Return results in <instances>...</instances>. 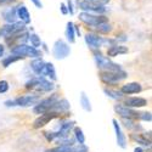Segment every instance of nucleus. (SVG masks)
<instances>
[{
    "instance_id": "obj_1",
    "label": "nucleus",
    "mask_w": 152,
    "mask_h": 152,
    "mask_svg": "<svg viewBox=\"0 0 152 152\" xmlns=\"http://www.w3.org/2000/svg\"><path fill=\"white\" fill-rule=\"evenodd\" d=\"M126 78V72L125 71H102L100 73V79L102 80L105 84L112 85V84H116L123 79Z\"/></svg>"
},
{
    "instance_id": "obj_2",
    "label": "nucleus",
    "mask_w": 152,
    "mask_h": 152,
    "mask_svg": "<svg viewBox=\"0 0 152 152\" xmlns=\"http://www.w3.org/2000/svg\"><path fill=\"white\" fill-rule=\"evenodd\" d=\"M11 53L14 55H18V56H27V57H40L42 56V53L38 50L37 48L34 46H31V45H27V44H20L15 48L11 49Z\"/></svg>"
},
{
    "instance_id": "obj_3",
    "label": "nucleus",
    "mask_w": 152,
    "mask_h": 152,
    "mask_svg": "<svg viewBox=\"0 0 152 152\" xmlns=\"http://www.w3.org/2000/svg\"><path fill=\"white\" fill-rule=\"evenodd\" d=\"M27 89H35V90H40V91H51L54 90V84L51 82H49L44 77H38L32 79L26 84Z\"/></svg>"
},
{
    "instance_id": "obj_4",
    "label": "nucleus",
    "mask_w": 152,
    "mask_h": 152,
    "mask_svg": "<svg viewBox=\"0 0 152 152\" xmlns=\"http://www.w3.org/2000/svg\"><path fill=\"white\" fill-rule=\"evenodd\" d=\"M78 18L82 22L89 24V26H93V27L97 26V24H100V23L108 22V18L106 16H102V15H100V14L99 15H94V14H90V12H86V11L80 12Z\"/></svg>"
},
{
    "instance_id": "obj_5",
    "label": "nucleus",
    "mask_w": 152,
    "mask_h": 152,
    "mask_svg": "<svg viewBox=\"0 0 152 152\" xmlns=\"http://www.w3.org/2000/svg\"><path fill=\"white\" fill-rule=\"evenodd\" d=\"M95 61H96V65L100 69H102V71H112V72H115V71H122V67L119 65H117V63L115 62H112L108 57H105L102 56L101 54H95Z\"/></svg>"
},
{
    "instance_id": "obj_6",
    "label": "nucleus",
    "mask_w": 152,
    "mask_h": 152,
    "mask_svg": "<svg viewBox=\"0 0 152 152\" xmlns=\"http://www.w3.org/2000/svg\"><path fill=\"white\" fill-rule=\"evenodd\" d=\"M37 102H39V96H37V95H27V96L17 97L15 100L5 101V105L6 106H22V107H27V106L34 105Z\"/></svg>"
},
{
    "instance_id": "obj_7",
    "label": "nucleus",
    "mask_w": 152,
    "mask_h": 152,
    "mask_svg": "<svg viewBox=\"0 0 152 152\" xmlns=\"http://www.w3.org/2000/svg\"><path fill=\"white\" fill-rule=\"evenodd\" d=\"M85 43L93 49H99L101 48L105 43H111L112 45L115 44V40L112 39H104L102 37H100L94 33H86L85 34Z\"/></svg>"
},
{
    "instance_id": "obj_8",
    "label": "nucleus",
    "mask_w": 152,
    "mask_h": 152,
    "mask_svg": "<svg viewBox=\"0 0 152 152\" xmlns=\"http://www.w3.org/2000/svg\"><path fill=\"white\" fill-rule=\"evenodd\" d=\"M26 24L23 22H12V23H7L3 28H0V37H10L12 34H16V33H20V32H23L24 31V27Z\"/></svg>"
},
{
    "instance_id": "obj_9",
    "label": "nucleus",
    "mask_w": 152,
    "mask_h": 152,
    "mask_svg": "<svg viewBox=\"0 0 152 152\" xmlns=\"http://www.w3.org/2000/svg\"><path fill=\"white\" fill-rule=\"evenodd\" d=\"M71 53V48L68 46L67 43H65L63 40L58 39L55 42L54 44V49H53V54L57 60H62L66 58Z\"/></svg>"
},
{
    "instance_id": "obj_10",
    "label": "nucleus",
    "mask_w": 152,
    "mask_h": 152,
    "mask_svg": "<svg viewBox=\"0 0 152 152\" xmlns=\"http://www.w3.org/2000/svg\"><path fill=\"white\" fill-rule=\"evenodd\" d=\"M60 116L58 112H55V111H49V112H45V113H42L40 117H38L34 122H33V126L35 129H39V128H43L44 125H46L49 122H51L53 119H55L56 117Z\"/></svg>"
},
{
    "instance_id": "obj_11",
    "label": "nucleus",
    "mask_w": 152,
    "mask_h": 152,
    "mask_svg": "<svg viewBox=\"0 0 152 152\" xmlns=\"http://www.w3.org/2000/svg\"><path fill=\"white\" fill-rule=\"evenodd\" d=\"M77 6L83 10V11H86V12H96V14H104L106 11V7L102 6V5H95V4H91L86 0H77Z\"/></svg>"
},
{
    "instance_id": "obj_12",
    "label": "nucleus",
    "mask_w": 152,
    "mask_h": 152,
    "mask_svg": "<svg viewBox=\"0 0 152 152\" xmlns=\"http://www.w3.org/2000/svg\"><path fill=\"white\" fill-rule=\"evenodd\" d=\"M115 110L118 115L123 118H128V119H139L140 117V113L132 110L130 107L128 106H121V105H117L115 106Z\"/></svg>"
},
{
    "instance_id": "obj_13",
    "label": "nucleus",
    "mask_w": 152,
    "mask_h": 152,
    "mask_svg": "<svg viewBox=\"0 0 152 152\" xmlns=\"http://www.w3.org/2000/svg\"><path fill=\"white\" fill-rule=\"evenodd\" d=\"M16 14H17V17L21 20V22H23L24 24L31 23V14L24 5H18L16 7Z\"/></svg>"
},
{
    "instance_id": "obj_14",
    "label": "nucleus",
    "mask_w": 152,
    "mask_h": 152,
    "mask_svg": "<svg viewBox=\"0 0 152 152\" xmlns=\"http://www.w3.org/2000/svg\"><path fill=\"white\" fill-rule=\"evenodd\" d=\"M113 128L116 130V135H117V144L118 146H121L122 148H125L126 147V137L124 136V134L122 133V129L119 126V123L117 122V119H113Z\"/></svg>"
},
{
    "instance_id": "obj_15",
    "label": "nucleus",
    "mask_w": 152,
    "mask_h": 152,
    "mask_svg": "<svg viewBox=\"0 0 152 152\" xmlns=\"http://www.w3.org/2000/svg\"><path fill=\"white\" fill-rule=\"evenodd\" d=\"M142 90V88L141 85L139 84V83H128V84H125L122 86V89L121 91L125 95H132V94H137V93H140Z\"/></svg>"
},
{
    "instance_id": "obj_16",
    "label": "nucleus",
    "mask_w": 152,
    "mask_h": 152,
    "mask_svg": "<svg viewBox=\"0 0 152 152\" xmlns=\"http://www.w3.org/2000/svg\"><path fill=\"white\" fill-rule=\"evenodd\" d=\"M125 106H128L130 108L133 107H144L147 105V100L144 97H128L124 101Z\"/></svg>"
},
{
    "instance_id": "obj_17",
    "label": "nucleus",
    "mask_w": 152,
    "mask_h": 152,
    "mask_svg": "<svg viewBox=\"0 0 152 152\" xmlns=\"http://www.w3.org/2000/svg\"><path fill=\"white\" fill-rule=\"evenodd\" d=\"M128 53V48H125L123 45H111L107 50V56L108 57H115V56H118V55H122V54H126Z\"/></svg>"
},
{
    "instance_id": "obj_18",
    "label": "nucleus",
    "mask_w": 152,
    "mask_h": 152,
    "mask_svg": "<svg viewBox=\"0 0 152 152\" xmlns=\"http://www.w3.org/2000/svg\"><path fill=\"white\" fill-rule=\"evenodd\" d=\"M3 16H4V20L7 22V23H12L15 22L16 18H17V14H16V7H10L7 10H5L3 12Z\"/></svg>"
},
{
    "instance_id": "obj_19",
    "label": "nucleus",
    "mask_w": 152,
    "mask_h": 152,
    "mask_svg": "<svg viewBox=\"0 0 152 152\" xmlns=\"http://www.w3.org/2000/svg\"><path fill=\"white\" fill-rule=\"evenodd\" d=\"M132 139L135 140L137 144L140 145H144V146H151V137H147V135H144V134H133L132 135Z\"/></svg>"
},
{
    "instance_id": "obj_20",
    "label": "nucleus",
    "mask_w": 152,
    "mask_h": 152,
    "mask_svg": "<svg viewBox=\"0 0 152 152\" xmlns=\"http://www.w3.org/2000/svg\"><path fill=\"white\" fill-rule=\"evenodd\" d=\"M42 75H46V77H50L53 80H56V72H55L53 63H45L43 72H42Z\"/></svg>"
},
{
    "instance_id": "obj_21",
    "label": "nucleus",
    "mask_w": 152,
    "mask_h": 152,
    "mask_svg": "<svg viewBox=\"0 0 152 152\" xmlns=\"http://www.w3.org/2000/svg\"><path fill=\"white\" fill-rule=\"evenodd\" d=\"M44 66H45V62L42 58H39V57H37V60L32 61V63H31V67L34 71V73L39 74V75H42V72H43Z\"/></svg>"
},
{
    "instance_id": "obj_22",
    "label": "nucleus",
    "mask_w": 152,
    "mask_h": 152,
    "mask_svg": "<svg viewBox=\"0 0 152 152\" xmlns=\"http://www.w3.org/2000/svg\"><path fill=\"white\" fill-rule=\"evenodd\" d=\"M66 37L69 43H74L75 40V31H74V24L73 22L67 23V28H66Z\"/></svg>"
},
{
    "instance_id": "obj_23",
    "label": "nucleus",
    "mask_w": 152,
    "mask_h": 152,
    "mask_svg": "<svg viewBox=\"0 0 152 152\" xmlns=\"http://www.w3.org/2000/svg\"><path fill=\"white\" fill-rule=\"evenodd\" d=\"M94 28H96V31L99 33H104V34H107L112 31V26L108 23V22H104V23H100L97 26H95Z\"/></svg>"
},
{
    "instance_id": "obj_24",
    "label": "nucleus",
    "mask_w": 152,
    "mask_h": 152,
    "mask_svg": "<svg viewBox=\"0 0 152 152\" xmlns=\"http://www.w3.org/2000/svg\"><path fill=\"white\" fill-rule=\"evenodd\" d=\"M46 152H73V146L72 145H60L55 148L48 150Z\"/></svg>"
},
{
    "instance_id": "obj_25",
    "label": "nucleus",
    "mask_w": 152,
    "mask_h": 152,
    "mask_svg": "<svg viewBox=\"0 0 152 152\" xmlns=\"http://www.w3.org/2000/svg\"><path fill=\"white\" fill-rule=\"evenodd\" d=\"M28 40L31 42L32 46H34V48L40 46V44H42L40 37L38 35V34H35V33H29V35H28Z\"/></svg>"
},
{
    "instance_id": "obj_26",
    "label": "nucleus",
    "mask_w": 152,
    "mask_h": 152,
    "mask_svg": "<svg viewBox=\"0 0 152 152\" xmlns=\"http://www.w3.org/2000/svg\"><path fill=\"white\" fill-rule=\"evenodd\" d=\"M105 94L112 99H115V100H118V99H122L123 97V93L119 90H112V89H105Z\"/></svg>"
},
{
    "instance_id": "obj_27",
    "label": "nucleus",
    "mask_w": 152,
    "mask_h": 152,
    "mask_svg": "<svg viewBox=\"0 0 152 152\" xmlns=\"http://www.w3.org/2000/svg\"><path fill=\"white\" fill-rule=\"evenodd\" d=\"M80 104H82V107L85 110V111H91V105H90V101L88 99V96L82 93V96H80Z\"/></svg>"
},
{
    "instance_id": "obj_28",
    "label": "nucleus",
    "mask_w": 152,
    "mask_h": 152,
    "mask_svg": "<svg viewBox=\"0 0 152 152\" xmlns=\"http://www.w3.org/2000/svg\"><path fill=\"white\" fill-rule=\"evenodd\" d=\"M22 58V56H18V55H14V56H9V57H6V58H4L3 60V66L6 68V67H9L11 63H14V62H16V61H18V60H21Z\"/></svg>"
},
{
    "instance_id": "obj_29",
    "label": "nucleus",
    "mask_w": 152,
    "mask_h": 152,
    "mask_svg": "<svg viewBox=\"0 0 152 152\" xmlns=\"http://www.w3.org/2000/svg\"><path fill=\"white\" fill-rule=\"evenodd\" d=\"M74 136H75V140L78 141V144H84L85 142V136L83 134V130L80 128H74Z\"/></svg>"
},
{
    "instance_id": "obj_30",
    "label": "nucleus",
    "mask_w": 152,
    "mask_h": 152,
    "mask_svg": "<svg viewBox=\"0 0 152 152\" xmlns=\"http://www.w3.org/2000/svg\"><path fill=\"white\" fill-rule=\"evenodd\" d=\"M124 125H125L128 129H130V130H137V129H141V126H140V125L135 124L134 119H128V118H124Z\"/></svg>"
},
{
    "instance_id": "obj_31",
    "label": "nucleus",
    "mask_w": 152,
    "mask_h": 152,
    "mask_svg": "<svg viewBox=\"0 0 152 152\" xmlns=\"http://www.w3.org/2000/svg\"><path fill=\"white\" fill-rule=\"evenodd\" d=\"M9 90V83L6 80H0V94H4Z\"/></svg>"
},
{
    "instance_id": "obj_32",
    "label": "nucleus",
    "mask_w": 152,
    "mask_h": 152,
    "mask_svg": "<svg viewBox=\"0 0 152 152\" xmlns=\"http://www.w3.org/2000/svg\"><path fill=\"white\" fill-rule=\"evenodd\" d=\"M88 147L84 144H78V146L73 147V152H88Z\"/></svg>"
},
{
    "instance_id": "obj_33",
    "label": "nucleus",
    "mask_w": 152,
    "mask_h": 152,
    "mask_svg": "<svg viewBox=\"0 0 152 152\" xmlns=\"http://www.w3.org/2000/svg\"><path fill=\"white\" fill-rule=\"evenodd\" d=\"M86 1H89L91 4H95V5H102V6H106L110 0H86Z\"/></svg>"
},
{
    "instance_id": "obj_34",
    "label": "nucleus",
    "mask_w": 152,
    "mask_h": 152,
    "mask_svg": "<svg viewBox=\"0 0 152 152\" xmlns=\"http://www.w3.org/2000/svg\"><path fill=\"white\" fill-rule=\"evenodd\" d=\"M139 119H142V121L151 122V113H150V112H144V113H140V117H139Z\"/></svg>"
},
{
    "instance_id": "obj_35",
    "label": "nucleus",
    "mask_w": 152,
    "mask_h": 152,
    "mask_svg": "<svg viewBox=\"0 0 152 152\" xmlns=\"http://www.w3.org/2000/svg\"><path fill=\"white\" fill-rule=\"evenodd\" d=\"M67 9H68V14L73 15L74 14V7H73V1L72 0H67Z\"/></svg>"
},
{
    "instance_id": "obj_36",
    "label": "nucleus",
    "mask_w": 152,
    "mask_h": 152,
    "mask_svg": "<svg viewBox=\"0 0 152 152\" xmlns=\"http://www.w3.org/2000/svg\"><path fill=\"white\" fill-rule=\"evenodd\" d=\"M60 6H61L60 9H61V12H62V14H63V15H67V14H68V9H67V5H66L65 3H61V5H60Z\"/></svg>"
},
{
    "instance_id": "obj_37",
    "label": "nucleus",
    "mask_w": 152,
    "mask_h": 152,
    "mask_svg": "<svg viewBox=\"0 0 152 152\" xmlns=\"http://www.w3.org/2000/svg\"><path fill=\"white\" fill-rule=\"evenodd\" d=\"M31 1L35 5V7H38V9H42L43 7V3L40 1V0H31Z\"/></svg>"
},
{
    "instance_id": "obj_38",
    "label": "nucleus",
    "mask_w": 152,
    "mask_h": 152,
    "mask_svg": "<svg viewBox=\"0 0 152 152\" xmlns=\"http://www.w3.org/2000/svg\"><path fill=\"white\" fill-rule=\"evenodd\" d=\"M15 0H0V6L1 5H6V4H11V3H14Z\"/></svg>"
},
{
    "instance_id": "obj_39",
    "label": "nucleus",
    "mask_w": 152,
    "mask_h": 152,
    "mask_svg": "<svg viewBox=\"0 0 152 152\" xmlns=\"http://www.w3.org/2000/svg\"><path fill=\"white\" fill-rule=\"evenodd\" d=\"M4 55V45L0 44V57H1Z\"/></svg>"
},
{
    "instance_id": "obj_40",
    "label": "nucleus",
    "mask_w": 152,
    "mask_h": 152,
    "mask_svg": "<svg viewBox=\"0 0 152 152\" xmlns=\"http://www.w3.org/2000/svg\"><path fill=\"white\" fill-rule=\"evenodd\" d=\"M134 152H144V151H142V150H141L140 147H136V148L134 150Z\"/></svg>"
}]
</instances>
